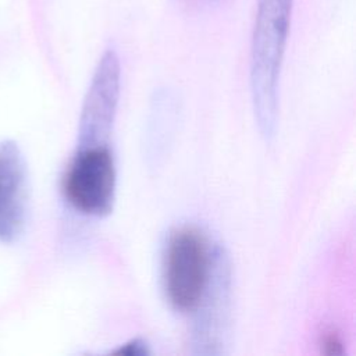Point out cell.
<instances>
[{"label":"cell","mask_w":356,"mask_h":356,"mask_svg":"<svg viewBox=\"0 0 356 356\" xmlns=\"http://www.w3.org/2000/svg\"><path fill=\"white\" fill-rule=\"evenodd\" d=\"M293 0H257L250 43V95L260 135L271 140L278 122L280 76Z\"/></svg>","instance_id":"obj_1"},{"label":"cell","mask_w":356,"mask_h":356,"mask_svg":"<svg viewBox=\"0 0 356 356\" xmlns=\"http://www.w3.org/2000/svg\"><path fill=\"white\" fill-rule=\"evenodd\" d=\"M214 246L193 225L174 228L164 246L163 288L168 303L181 313H193L213 271Z\"/></svg>","instance_id":"obj_2"},{"label":"cell","mask_w":356,"mask_h":356,"mask_svg":"<svg viewBox=\"0 0 356 356\" xmlns=\"http://www.w3.org/2000/svg\"><path fill=\"white\" fill-rule=\"evenodd\" d=\"M115 189L117 170L108 143L78 146L63 179L68 204L82 216L103 218L113 211Z\"/></svg>","instance_id":"obj_3"},{"label":"cell","mask_w":356,"mask_h":356,"mask_svg":"<svg viewBox=\"0 0 356 356\" xmlns=\"http://www.w3.org/2000/svg\"><path fill=\"white\" fill-rule=\"evenodd\" d=\"M120 85V57L114 49H106L97 61L83 100L78 129V146L107 143L117 113Z\"/></svg>","instance_id":"obj_4"},{"label":"cell","mask_w":356,"mask_h":356,"mask_svg":"<svg viewBox=\"0 0 356 356\" xmlns=\"http://www.w3.org/2000/svg\"><path fill=\"white\" fill-rule=\"evenodd\" d=\"M231 295V270L225 252L220 246H214L213 271L207 289L193 310V345L203 353H211V346H221L225 343V327L228 318Z\"/></svg>","instance_id":"obj_5"},{"label":"cell","mask_w":356,"mask_h":356,"mask_svg":"<svg viewBox=\"0 0 356 356\" xmlns=\"http://www.w3.org/2000/svg\"><path fill=\"white\" fill-rule=\"evenodd\" d=\"M28 216V168L14 140L0 142V241L14 242Z\"/></svg>","instance_id":"obj_6"},{"label":"cell","mask_w":356,"mask_h":356,"mask_svg":"<svg viewBox=\"0 0 356 356\" xmlns=\"http://www.w3.org/2000/svg\"><path fill=\"white\" fill-rule=\"evenodd\" d=\"M113 353L127 355V356H145V355L150 353V349H149V343L145 339L134 338V339L128 341L127 343L121 345Z\"/></svg>","instance_id":"obj_7"},{"label":"cell","mask_w":356,"mask_h":356,"mask_svg":"<svg viewBox=\"0 0 356 356\" xmlns=\"http://www.w3.org/2000/svg\"><path fill=\"white\" fill-rule=\"evenodd\" d=\"M321 346L324 348L323 352L327 353V355H339V353H342V343H341L338 335L334 334V332H327L324 335Z\"/></svg>","instance_id":"obj_8"}]
</instances>
